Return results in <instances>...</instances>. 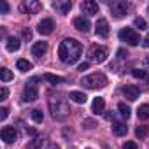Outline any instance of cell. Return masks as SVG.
Here are the masks:
<instances>
[{
    "mask_svg": "<svg viewBox=\"0 0 149 149\" xmlns=\"http://www.w3.org/2000/svg\"><path fill=\"white\" fill-rule=\"evenodd\" d=\"M47 53V42H35L33 46H32V54L35 56V58H40V56H44Z\"/></svg>",
    "mask_w": 149,
    "mask_h": 149,
    "instance_id": "cell-16",
    "label": "cell"
},
{
    "mask_svg": "<svg viewBox=\"0 0 149 149\" xmlns=\"http://www.w3.org/2000/svg\"><path fill=\"white\" fill-rule=\"evenodd\" d=\"M88 68H90V63H88V61H84V63L79 65V70H81V72H84V70H88Z\"/></svg>",
    "mask_w": 149,
    "mask_h": 149,
    "instance_id": "cell-37",
    "label": "cell"
},
{
    "mask_svg": "<svg viewBox=\"0 0 149 149\" xmlns=\"http://www.w3.org/2000/svg\"><path fill=\"white\" fill-rule=\"evenodd\" d=\"M53 9L58 14H67L72 9V2L70 0H56V2H53Z\"/></svg>",
    "mask_w": 149,
    "mask_h": 149,
    "instance_id": "cell-10",
    "label": "cell"
},
{
    "mask_svg": "<svg viewBox=\"0 0 149 149\" xmlns=\"http://www.w3.org/2000/svg\"><path fill=\"white\" fill-rule=\"evenodd\" d=\"M23 37H25L26 40H30V39H32V30H30V28H23Z\"/></svg>",
    "mask_w": 149,
    "mask_h": 149,
    "instance_id": "cell-35",
    "label": "cell"
},
{
    "mask_svg": "<svg viewBox=\"0 0 149 149\" xmlns=\"http://www.w3.org/2000/svg\"><path fill=\"white\" fill-rule=\"evenodd\" d=\"M132 74H133V77H137V79H144V77H147V72H146V70H140V68H133Z\"/></svg>",
    "mask_w": 149,
    "mask_h": 149,
    "instance_id": "cell-29",
    "label": "cell"
},
{
    "mask_svg": "<svg viewBox=\"0 0 149 149\" xmlns=\"http://www.w3.org/2000/svg\"><path fill=\"white\" fill-rule=\"evenodd\" d=\"M49 111H51L54 119H58V121L67 119L68 114H70V107L67 104V98H63V97H51L49 98Z\"/></svg>",
    "mask_w": 149,
    "mask_h": 149,
    "instance_id": "cell-2",
    "label": "cell"
},
{
    "mask_svg": "<svg viewBox=\"0 0 149 149\" xmlns=\"http://www.w3.org/2000/svg\"><path fill=\"white\" fill-rule=\"evenodd\" d=\"M26 149H42V140H40V139H33V140H30Z\"/></svg>",
    "mask_w": 149,
    "mask_h": 149,
    "instance_id": "cell-28",
    "label": "cell"
},
{
    "mask_svg": "<svg viewBox=\"0 0 149 149\" xmlns=\"http://www.w3.org/2000/svg\"><path fill=\"white\" fill-rule=\"evenodd\" d=\"M19 46H21V42H19V39H16V37H9V39H7V42H6V49H7L9 53L18 51V49H19Z\"/></svg>",
    "mask_w": 149,
    "mask_h": 149,
    "instance_id": "cell-18",
    "label": "cell"
},
{
    "mask_svg": "<svg viewBox=\"0 0 149 149\" xmlns=\"http://www.w3.org/2000/svg\"><path fill=\"white\" fill-rule=\"evenodd\" d=\"M118 109H119V114H121L123 118H126V119L130 118V107H128L126 104H119V105H118Z\"/></svg>",
    "mask_w": 149,
    "mask_h": 149,
    "instance_id": "cell-25",
    "label": "cell"
},
{
    "mask_svg": "<svg viewBox=\"0 0 149 149\" xmlns=\"http://www.w3.org/2000/svg\"><path fill=\"white\" fill-rule=\"evenodd\" d=\"M26 132H28L30 135H37V130H33V128H26Z\"/></svg>",
    "mask_w": 149,
    "mask_h": 149,
    "instance_id": "cell-40",
    "label": "cell"
},
{
    "mask_svg": "<svg viewBox=\"0 0 149 149\" xmlns=\"http://www.w3.org/2000/svg\"><path fill=\"white\" fill-rule=\"evenodd\" d=\"M16 67H18V70H21V72H28V70H32L33 68V65L28 61V60H18V63H16Z\"/></svg>",
    "mask_w": 149,
    "mask_h": 149,
    "instance_id": "cell-22",
    "label": "cell"
},
{
    "mask_svg": "<svg viewBox=\"0 0 149 149\" xmlns=\"http://www.w3.org/2000/svg\"><path fill=\"white\" fill-rule=\"evenodd\" d=\"M32 119H33L35 123H42V119H44V114H42V111H39V109H33V111H32Z\"/></svg>",
    "mask_w": 149,
    "mask_h": 149,
    "instance_id": "cell-26",
    "label": "cell"
},
{
    "mask_svg": "<svg viewBox=\"0 0 149 149\" xmlns=\"http://www.w3.org/2000/svg\"><path fill=\"white\" fill-rule=\"evenodd\" d=\"M142 46H144V47H149V33H147V35H146V39L142 40Z\"/></svg>",
    "mask_w": 149,
    "mask_h": 149,
    "instance_id": "cell-39",
    "label": "cell"
},
{
    "mask_svg": "<svg viewBox=\"0 0 149 149\" xmlns=\"http://www.w3.org/2000/svg\"><path fill=\"white\" fill-rule=\"evenodd\" d=\"M68 98H70L72 102H76V104H84L88 97H86L84 93H81V91H70V95H68Z\"/></svg>",
    "mask_w": 149,
    "mask_h": 149,
    "instance_id": "cell-20",
    "label": "cell"
},
{
    "mask_svg": "<svg viewBox=\"0 0 149 149\" xmlns=\"http://www.w3.org/2000/svg\"><path fill=\"white\" fill-rule=\"evenodd\" d=\"M95 32H97V35H100V37H107V35H109V23H107V19L100 18V19L97 21V25H95Z\"/></svg>",
    "mask_w": 149,
    "mask_h": 149,
    "instance_id": "cell-15",
    "label": "cell"
},
{
    "mask_svg": "<svg viewBox=\"0 0 149 149\" xmlns=\"http://www.w3.org/2000/svg\"><path fill=\"white\" fill-rule=\"evenodd\" d=\"M144 65H147V67H149V54L146 56V60H144Z\"/></svg>",
    "mask_w": 149,
    "mask_h": 149,
    "instance_id": "cell-42",
    "label": "cell"
},
{
    "mask_svg": "<svg viewBox=\"0 0 149 149\" xmlns=\"http://www.w3.org/2000/svg\"><path fill=\"white\" fill-rule=\"evenodd\" d=\"M109 9H111V13H112L116 18H123V16L128 13L130 4L125 2V0H112V2H109Z\"/></svg>",
    "mask_w": 149,
    "mask_h": 149,
    "instance_id": "cell-5",
    "label": "cell"
},
{
    "mask_svg": "<svg viewBox=\"0 0 149 149\" xmlns=\"http://www.w3.org/2000/svg\"><path fill=\"white\" fill-rule=\"evenodd\" d=\"M147 14H149V7H147Z\"/></svg>",
    "mask_w": 149,
    "mask_h": 149,
    "instance_id": "cell-43",
    "label": "cell"
},
{
    "mask_svg": "<svg viewBox=\"0 0 149 149\" xmlns=\"http://www.w3.org/2000/svg\"><path fill=\"white\" fill-rule=\"evenodd\" d=\"M104 107H105V100H104L102 97H97V98L93 100V104H91V111H93L95 114L104 112Z\"/></svg>",
    "mask_w": 149,
    "mask_h": 149,
    "instance_id": "cell-19",
    "label": "cell"
},
{
    "mask_svg": "<svg viewBox=\"0 0 149 149\" xmlns=\"http://www.w3.org/2000/svg\"><path fill=\"white\" fill-rule=\"evenodd\" d=\"M133 25H135V28H140V30H147V23H146V19H144V18H135Z\"/></svg>",
    "mask_w": 149,
    "mask_h": 149,
    "instance_id": "cell-27",
    "label": "cell"
},
{
    "mask_svg": "<svg viewBox=\"0 0 149 149\" xmlns=\"http://www.w3.org/2000/svg\"><path fill=\"white\" fill-rule=\"evenodd\" d=\"M0 135H2V140L7 142V144H13L18 139V132H16L14 126H4L2 132H0Z\"/></svg>",
    "mask_w": 149,
    "mask_h": 149,
    "instance_id": "cell-8",
    "label": "cell"
},
{
    "mask_svg": "<svg viewBox=\"0 0 149 149\" xmlns=\"http://www.w3.org/2000/svg\"><path fill=\"white\" fill-rule=\"evenodd\" d=\"M81 84L88 90H98V88L107 86V77L100 72H95V74H90V76H84L81 79Z\"/></svg>",
    "mask_w": 149,
    "mask_h": 149,
    "instance_id": "cell-3",
    "label": "cell"
},
{
    "mask_svg": "<svg viewBox=\"0 0 149 149\" xmlns=\"http://www.w3.org/2000/svg\"><path fill=\"white\" fill-rule=\"evenodd\" d=\"M47 149H60V146H56V144H49Z\"/></svg>",
    "mask_w": 149,
    "mask_h": 149,
    "instance_id": "cell-41",
    "label": "cell"
},
{
    "mask_svg": "<svg viewBox=\"0 0 149 149\" xmlns=\"http://www.w3.org/2000/svg\"><path fill=\"white\" fill-rule=\"evenodd\" d=\"M119 39H121L123 42L130 44V46H139V42H140V37H139V33H137L133 28H128V26L119 30Z\"/></svg>",
    "mask_w": 149,
    "mask_h": 149,
    "instance_id": "cell-4",
    "label": "cell"
},
{
    "mask_svg": "<svg viewBox=\"0 0 149 149\" xmlns=\"http://www.w3.org/2000/svg\"><path fill=\"white\" fill-rule=\"evenodd\" d=\"M42 79L44 81H47V83H51V84H61L65 79L63 77H60V76H54V74H44L42 76Z\"/></svg>",
    "mask_w": 149,
    "mask_h": 149,
    "instance_id": "cell-21",
    "label": "cell"
},
{
    "mask_svg": "<svg viewBox=\"0 0 149 149\" xmlns=\"http://www.w3.org/2000/svg\"><path fill=\"white\" fill-rule=\"evenodd\" d=\"M0 11H2V14H7V13H9V4L4 2V0L0 2Z\"/></svg>",
    "mask_w": 149,
    "mask_h": 149,
    "instance_id": "cell-33",
    "label": "cell"
},
{
    "mask_svg": "<svg viewBox=\"0 0 149 149\" xmlns=\"http://www.w3.org/2000/svg\"><path fill=\"white\" fill-rule=\"evenodd\" d=\"M81 53H83V46H81V42H77L76 39H65L61 44H60V47H58V56H60V60L63 61V63H76L77 60H79V56H81Z\"/></svg>",
    "mask_w": 149,
    "mask_h": 149,
    "instance_id": "cell-1",
    "label": "cell"
},
{
    "mask_svg": "<svg viewBox=\"0 0 149 149\" xmlns=\"http://www.w3.org/2000/svg\"><path fill=\"white\" fill-rule=\"evenodd\" d=\"M91 58L97 61V63H104L107 60V49L104 46H95L91 49Z\"/></svg>",
    "mask_w": 149,
    "mask_h": 149,
    "instance_id": "cell-9",
    "label": "cell"
},
{
    "mask_svg": "<svg viewBox=\"0 0 149 149\" xmlns=\"http://www.w3.org/2000/svg\"><path fill=\"white\" fill-rule=\"evenodd\" d=\"M123 149H137V144H135L133 140H128V142L123 146Z\"/></svg>",
    "mask_w": 149,
    "mask_h": 149,
    "instance_id": "cell-34",
    "label": "cell"
},
{
    "mask_svg": "<svg viewBox=\"0 0 149 149\" xmlns=\"http://www.w3.org/2000/svg\"><path fill=\"white\" fill-rule=\"evenodd\" d=\"M83 125H84L86 128H95V121H93V119H84Z\"/></svg>",
    "mask_w": 149,
    "mask_h": 149,
    "instance_id": "cell-36",
    "label": "cell"
},
{
    "mask_svg": "<svg viewBox=\"0 0 149 149\" xmlns=\"http://www.w3.org/2000/svg\"><path fill=\"white\" fill-rule=\"evenodd\" d=\"M137 116H139V119H147V118H149V105H147V104L140 105V107L137 109Z\"/></svg>",
    "mask_w": 149,
    "mask_h": 149,
    "instance_id": "cell-24",
    "label": "cell"
},
{
    "mask_svg": "<svg viewBox=\"0 0 149 149\" xmlns=\"http://www.w3.org/2000/svg\"><path fill=\"white\" fill-rule=\"evenodd\" d=\"M126 132H128V126L125 123H121V121H114L112 123V133L114 135L123 137V135H126Z\"/></svg>",
    "mask_w": 149,
    "mask_h": 149,
    "instance_id": "cell-17",
    "label": "cell"
},
{
    "mask_svg": "<svg viewBox=\"0 0 149 149\" xmlns=\"http://www.w3.org/2000/svg\"><path fill=\"white\" fill-rule=\"evenodd\" d=\"M7 116H9V109L7 107H2V109H0V121H4Z\"/></svg>",
    "mask_w": 149,
    "mask_h": 149,
    "instance_id": "cell-32",
    "label": "cell"
},
{
    "mask_svg": "<svg viewBox=\"0 0 149 149\" xmlns=\"http://www.w3.org/2000/svg\"><path fill=\"white\" fill-rule=\"evenodd\" d=\"M74 26H76L79 32H84V33H86V32H90V26H91V25H90V19H88V18L77 16L76 19H74Z\"/></svg>",
    "mask_w": 149,
    "mask_h": 149,
    "instance_id": "cell-14",
    "label": "cell"
},
{
    "mask_svg": "<svg viewBox=\"0 0 149 149\" xmlns=\"http://www.w3.org/2000/svg\"><path fill=\"white\" fill-rule=\"evenodd\" d=\"M135 135H137L139 139H146V137H147V128H146V126H139V128L135 130Z\"/></svg>",
    "mask_w": 149,
    "mask_h": 149,
    "instance_id": "cell-30",
    "label": "cell"
},
{
    "mask_svg": "<svg viewBox=\"0 0 149 149\" xmlns=\"http://www.w3.org/2000/svg\"><path fill=\"white\" fill-rule=\"evenodd\" d=\"M42 9L40 2H37V0H25V2H21L19 6V11L25 13V14H35Z\"/></svg>",
    "mask_w": 149,
    "mask_h": 149,
    "instance_id": "cell-7",
    "label": "cell"
},
{
    "mask_svg": "<svg viewBox=\"0 0 149 149\" xmlns=\"http://www.w3.org/2000/svg\"><path fill=\"white\" fill-rule=\"evenodd\" d=\"M123 93H125V97H126L130 102H135V100L139 98V95H140V90H139L137 86H133V84H126V86L123 88Z\"/></svg>",
    "mask_w": 149,
    "mask_h": 149,
    "instance_id": "cell-11",
    "label": "cell"
},
{
    "mask_svg": "<svg viewBox=\"0 0 149 149\" xmlns=\"http://www.w3.org/2000/svg\"><path fill=\"white\" fill-rule=\"evenodd\" d=\"M14 76H13V72L9 70V68H0V79H2V83H9L11 79H13Z\"/></svg>",
    "mask_w": 149,
    "mask_h": 149,
    "instance_id": "cell-23",
    "label": "cell"
},
{
    "mask_svg": "<svg viewBox=\"0 0 149 149\" xmlns=\"http://www.w3.org/2000/svg\"><path fill=\"white\" fill-rule=\"evenodd\" d=\"M81 9H83L84 14H88V16L98 14V4L93 2V0H86V2H83V4H81Z\"/></svg>",
    "mask_w": 149,
    "mask_h": 149,
    "instance_id": "cell-12",
    "label": "cell"
},
{
    "mask_svg": "<svg viewBox=\"0 0 149 149\" xmlns=\"http://www.w3.org/2000/svg\"><path fill=\"white\" fill-rule=\"evenodd\" d=\"M37 79H32L30 83H26L25 91H23V100L25 102H33L39 98V90H37Z\"/></svg>",
    "mask_w": 149,
    "mask_h": 149,
    "instance_id": "cell-6",
    "label": "cell"
},
{
    "mask_svg": "<svg viewBox=\"0 0 149 149\" xmlns=\"http://www.w3.org/2000/svg\"><path fill=\"white\" fill-rule=\"evenodd\" d=\"M7 95H9V90L6 86H2V88H0V100H6Z\"/></svg>",
    "mask_w": 149,
    "mask_h": 149,
    "instance_id": "cell-31",
    "label": "cell"
},
{
    "mask_svg": "<svg viewBox=\"0 0 149 149\" xmlns=\"http://www.w3.org/2000/svg\"><path fill=\"white\" fill-rule=\"evenodd\" d=\"M126 56H128V54L125 53V49H119V51H118V58H121V60H123V58H126Z\"/></svg>",
    "mask_w": 149,
    "mask_h": 149,
    "instance_id": "cell-38",
    "label": "cell"
},
{
    "mask_svg": "<svg viewBox=\"0 0 149 149\" xmlns=\"http://www.w3.org/2000/svg\"><path fill=\"white\" fill-rule=\"evenodd\" d=\"M53 28H54V23H53V19H49V18L42 19V21L39 23V26H37L39 33H42V35H49V33L53 32Z\"/></svg>",
    "mask_w": 149,
    "mask_h": 149,
    "instance_id": "cell-13",
    "label": "cell"
}]
</instances>
